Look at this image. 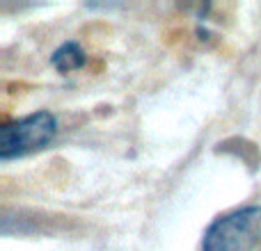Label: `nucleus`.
<instances>
[{
	"label": "nucleus",
	"mask_w": 261,
	"mask_h": 251,
	"mask_svg": "<svg viewBox=\"0 0 261 251\" xmlns=\"http://www.w3.org/2000/svg\"><path fill=\"white\" fill-rule=\"evenodd\" d=\"M58 117L48 110H39V112L3 123V128H0V160L7 162L46 148L58 137Z\"/></svg>",
	"instance_id": "nucleus-1"
},
{
	"label": "nucleus",
	"mask_w": 261,
	"mask_h": 251,
	"mask_svg": "<svg viewBox=\"0 0 261 251\" xmlns=\"http://www.w3.org/2000/svg\"><path fill=\"white\" fill-rule=\"evenodd\" d=\"M261 240V206H243L208 224L202 251H250Z\"/></svg>",
	"instance_id": "nucleus-2"
},
{
	"label": "nucleus",
	"mask_w": 261,
	"mask_h": 251,
	"mask_svg": "<svg viewBox=\"0 0 261 251\" xmlns=\"http://www.w3.org/2000/svg\"><path fill=\"white\" fill-rule=\"evenodd\" d=\"M50 64L58 69L60 73H71L81 71L87 64V53L83 50V46L78 41H64L60 48H55V53L50 55Z\"/></svg>",
	"instance_id": "nucleus-3"
}]
</instances>
